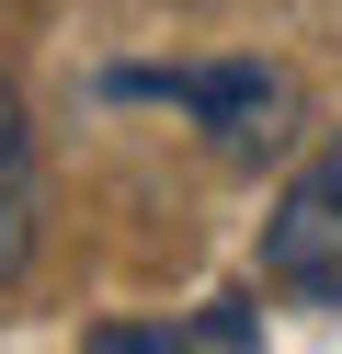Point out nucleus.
I'll use <instances>...</instances> for the list:
<instances>
[{
	"label": "nucleus",
	"mask_w": 342,
	"mask_h": 354,
	"mask_svg": "<svg viewBox=\"0 0 342 354\" xmlns=\"http://www.w3.org/2000/svg\"><path fill=\"white\" fill-rule=\"evenodd\" d=\"M103 92L114 103H182V115H205L217 160H274V149L296 138V80L263 69V57H217V69H114Z\"/></svg>",
	"instance_id": "1"
},
{
	"label": "nucleus",
	"mask_w": 342,
	"mask_h": 354,
	"mask_svg": "<svg viewBox=\"0 0 342 354\" xmlns=\"http://www.w3.org/2000/svg\"><path fill=\"white\" fill-rule=\"evenodd\" d=\"M263 274L285 286V297H342V138L274 194V217H263Z\"/></svg>",
	"instance_id": "2"
},
{
	"label": "nucleus",
	"mask_w": 342,
	"mask_h": 354,
	"mask_svg": "<svg viewBox=\"0 0 342 354\" xmlns=\"http://www.w3.org/2000/svg\"><path fill=\"white\" fill-rule=\"evenodd\" d=\"M194 343H263V308L251 297H217V308H194V320H160V331H91V354H194Z\"/></svg>",
	"instance_id": "4"
},
{
	"label": "nucleus",
	"mask_w": 342,
	"mask_h": 354,
	"mask_svg": "<svg viewBox=\"0 0 342 354\" xmlns=\"http://www.w3.org/2000/svg\"><path fill=\"white\" fill-rule=\"evenodd\" d=\"M23 263H35V126L0 80V286H23Z\"/></svg>",
	"instance_id": "3"
}]
</instances>
